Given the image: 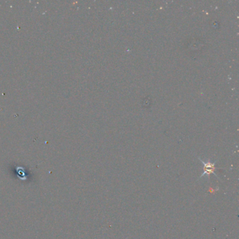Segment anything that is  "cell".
<instances>
[{"instance_id": "obj_1", "label": "cell", "mask_w": 239, "mask_h": 239, "mask_svg": "<svg viewBox=\"0 0 239 239\" xmlns=\"http://www.w3.org/2000/svg\"><path fill=\"white\" fill-rule=\"evenodd\" d=\"M201 162L203 163V166H204V170H203V173L201 175V177H199V179H200L204 177H207L208 178H209V176L211 175V174L215 175V177H218V178L219 179L218 175L215 173V169H216V168H215V163L204 161L201 160Z\"/></svg>"}]
</instances>
